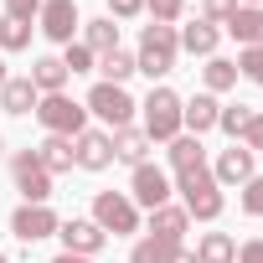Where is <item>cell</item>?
I'll return each instance as SVG.
<instances>
[{
	"label": "cell",
	"mask_w": 263,
	"mask_h": 263,
	"mask_svg": "<svg viewBox=\"0 0 263 263\" xmlns=\"http://www.w3.org/2000/svg\"><path fill=\"white\" fill-rule=\"evenodd\" d=\"M21 47H31V21L0 16V52H21Z\"/></svg>",
	"instance_id": "cell-29"
},
{
	"label": "cell",
	"mask_w": 263,
	"mask_h": 263,
	"mask_svg": "<svg viewBox=\"0 0 263 263\" xmlns=\"http://www.w3.org/2000/svg\"><path fill=\"white\" fill-rule=\"evenodd\" d=\"M62 67H67V78H72V72H93V67H98V57H93L83 42H67V52H62Z\"/></svg>",
	"instance_id": "cell-30"
},
{
	"label": "cell",
	"mask_w": 263,
	"mask_h": 263,
	"mask_svg": "<svg viewBox=\"0 0 263 263\" xmlns=\"http://www.w3.org/2000/svg\"><path fill=\"white\" fill-rule=\"evenodd\" d=\"M237 78H248V83L263 88V47H242V57H237Z\"/></svg>",
	"instance_id": "cell-31"
},
{
	"label": "cell",
	"mask_w": 263,
	"mask_h": 263,
	"mask_svg": "<svg viewBox=\"0 0 263 263\" xmlns=\"http://www.w3.org/2000/svg\"><path fill=\"white\" fill-rule=\"evenodd\" d=\"M186 232H191V217H186V206L165 201V206H155V212H150V237H165V242H181Z\"/></svg>",
	"instance_id": "cell-15"
},
{
	"label": "cell",
	"mask_w": 263,
	"mask_h": 263,
	"mask_svg": "<svg viewBox=\"0 0 263 263\" xmlns=\"http://www.w3.org/2000/svg\"><path fill=\"white\" fill-rule=\"evenodd\" d=\"M0 263H11V258H6V253H0Z\"/></svg>",
	"instance_id": "cell-43"
},
{
	"label": "cell",
	"mask_w": 263,
	"mask_h": 263,
	"mask_svg": "<svg viewBox=\"0 0 263 263\" xmlns=\"http://www.w3.org/2000/svg\"><path fill=\"white\" fill-rule=\"evenodd\" d=\"M248 124H253V108H248V103H227V108H217V129H222V135H232V145L248 135Z\"/></svg>",
	"instance_id": "cell-28"
},
{
	"label": "cell",
	"mask_w": 263,
	"mask_h": 263,
	"mask_svg": "<svg viewBox=\"0 0 263 263\" xmlns=\"http://www.w3.org/2000/svg\"><path fill=\"white\" fill-rule=\"evenodd\" d=\"M212 176H217V186H248V181L258 176V171H253V150H248V145H227V150L217 155Z\"/></svg>",
	"instance_id": "cell-12"
},
{
	"label": "cell",
	"mask_w": 263,
	"mask_h": 263,
	"mask_svg": "<svg viewBox=\"0 0 263 263\" xmlns=\"http://www.w3.org/2000/svg\"><path fill=\"white\" fill-rule=\"evenodd\" d=\"M150 135H145V129H135V124H129V129H114V160H124L129 171H135V165H145L150 160Z\"/></svg>",
	"instance_id": "cell-13"
},
{
	"label": "cell",
	"mask_w": 263,
	"mask_h": 263,
	"mask_svg": "<svg viewBox=\"0 0 263 263\" xmlns=\"http://www.w3.org/2000/svg\"><path fill=\"white\" fill-rule=\"evenodd\" d=\"M145 11H150L160 26H176V21H181V11H186V0H145Z\"/></svg>",
	"instance_id": "cell-32"
},
{
	"label": "cell",
	"mask_w": 263,
	"mask_h": 263,
	"mask_svg": "<svg viewBox=\"0 0 263 263\" xmlns=\"http://www.w3.org/2000/svg\"><path fill=\"white\" fill-rule=\"evenodd\" d=\"M42 36L47 42H72V31H83V16H78V6H72V0H42Z\"/></svg>",
	"instance_id": "cell-10"
},
{
	"label": "cell",
	"mask_w": 263,
	"mask_h": 263,
	"mask_svg": "<svg viewBox=\"0 0 263 263\" xmlns=\"http://www.w3.org/2000/svg\"><path fill=\"white\" fill-rule=\"evenodd\" d=\"M237 6H263V0H237Z\"/></svg>",
	"instance_id": "cell-41"
},
{
	"label": "cell",
	"mask_w": 263,
	"mask_h": 263,
	"mask_svg": "<svg viewBox=\"0 0 263 263\" xmlns=\"http://www.w3.org/2000/svg\"><path fill=\"white\" fill-rule=\"evenodd\" d=\"M31 88L47 98V93H62L67 88V67H62V57H36L31 62Z\"/></svg>",
	"instance_id": "cell-21"
},
{
	"label": "cell",
	"mask_w": 263,
	"mask_h": 263,
	"mask_svg": "<svg viewBox=\"0 0 263 263\" xmlns=\"http://www.w3.org/2000/svg\"><path fill=\"white\" fill-rule=\"evenodd\" d=\"M0 83H6V62H0Z\"/></svg>",
	"instance_id": "cell-42"
},
{
	"label": "cell",
	"mask_w": 263,
	"mask_h": 263,
	"mask_svg": "<svg viewBox=\"0 0 263 263\" xmlns=\"http://www.w3.org/2000/svg\"><path fill=\"white\" fill-rule=\"evenodd\" d=\"M201 83H206V93H212V98H217V93H227V88H237V62H227V57H206Z\"/></svg>",
	"instance_id": "cell-26"
},
{
	"label": "cell",
	"mask_w": 263,
	"mask_h": 263,
	"mask_svg": "<svg viewBox=\"0 0 263 263\" xmlns=\"http://www.w3.org/2000/svg\"><path fill=\"white\" fill-rule=\"evenodd\" d=\"M237 145H248V150H253V155H258V150H263V114H253V124H248V135H242V140H237Z\"/></svg>",
	"instance_id": "cell-37"
},
{
	"label": "cell",
	"mask_w": 263,
	"mask_h": 263,
	"mask_svg": "<svg viewBox=\"0 0 263 263\" xmlns=\"http://www.w3.org/2000/svg\"><path fill=\"white\" fill-rule=\"evenodd\" d=\"M217 42H222V26H212V21L181 26V52H191V57H217Z\"/></svg>",
	"instance_id": "cell-17"
},
{
	"label": "cell",
	"mask_w": 263,
	"mask_h": 263,
	"mask_svg": "<svg viewBox=\"0 0 263 263\" xmlns=\"http://www.w3.org/2000/svg\"><path fill=\"white\" fill-rule=\"evenodd\" d=\"M217 108H222V103H217L212 93H196V98H186V103H181V129H191V135L201 140L206 129H217Z\"/></svg>",
	"instance_id": "cell-14"
},
{
	"label": "cell",
	"mask_w": 263,
	"mask_h": 263,
	"mask_svg": "<svg viewBox=\"0 0 263 263\" xmlns=\"http://www.w3.org/2000/svg\"><path fill=\"white\" fill-rule=\"evenodd\" d=\"M0 150H6V140H0Z\"/></svg>",
	"instance_id": "cell-44"
},
{
	"label": "cell",
	"mask_w": 263,
	"mask_h": 263,
	"mask_svg": "<svg viewBox=\"0 0 263 263\" xmlns=\"http://www.w3.org/2000/svg\"><path fill=\"white\" fill-rule=\"evenodd\" d=\"M42 93L31 88V78H6L0 83V114H36Z\"/></svg>",
	"instance_id": "cell-16"
},
{
	"label": "cell",
	"mask_w": 263,
	"mask_h": 263,
	"mask_svg": "<svg viewBox=\"0 0 263 263\" xmlns=\"http://www.w3.org/2000/svg\"><path fill=\"white\" fill-rule=\"evenodd\" d=\"M181 242H165V237H140L135 248H129V263H171V253H176Z\"/></svg>",
	"instance_id": "cell-27"
},
{
	"label": "cell",
	"mask_w": 263,
	"mask_h": 263,
	"mask_svg": "<svg viewBox=\"0 0 263 263\" xmlns=\"http://www.w3.org/2000/svg\"><path fill=\"white\" fill-rule=\"evenodd\" d=\"M232 11H237V0H201V21H212V26H227Z\"/></svg>",
	"instance_id": "cell-33"
},
{
	"label": "cell",
	"mask_w": 263,
	"mask_h": 263,
	"mask_svg": "<svg viewBox=\"0 0 263 263\" xmlns=\"http://www.w3.org/2000/svg\"><path fill=\"white\" fill-rule=\"evenodd\" d=\"M93 222L114 237H129V232H140V206L129 201V191H98L93 196Z\"/></svg>",
	"instance_id": "cell-5"
},
{
	"label": "cell",
	"mask_w": 263,
	"mask_h": 263,
	"mask_svg": "<svg viewBox=\"0 0 263 263\" xmlns=\"http://www.w3.org/2000/svg\"><path fill=\"white\" fill-rule=\"evenodd\" d=\"M171 196H176V186H171V176H165L160 165H150V160L135 165V181H129V201H135V206H150V212H155V206H165Z\"/></svg>",
	"instance_id": "cell-7"
},
{
	"label": "cell",
	"mask_w": 263,
	"mask_h": 263,
	"mask_svg": "<svg viewBox=\"0 0 263 263\" xmlns=\"http://www.w3.org/2000/svg\"><path fill=\"white\" fill-rule=\"evenodd\" d=\"M196 263H237V242H232V232H201V242H196Z\"/></svg>",
	"instance_id": "cell-23"
},
{
	"label": "cell",
	"mask_w": 263,
	"mask_h": 263,
	"mask_svg": "<svg viewBox=\"0 0 263 263\" xmlns=\"http://www.w3.org/2000/svg\"><path fill=\"white\" fill-rule=\"evenodd\" d=\"M11 176H16L21 201H31V206H47V201H52V176H47V165L36 160V150H31V145H26V150H16Z\"/></svg>",
	"instance_id": "cell-6"
},
{
	"label": "cell",
	"mask_w": 263,
	"mask_h": 263,
	"mask_svg": "<svg viewBox=\"0 0 263 263\" xmlns=\"http://www.w3.org/2000/svg\"><path fill=\"white\" fill-rule=\"evenodd\" d=\"M6 16L11 21H36L42 16V0H6Z\"/></svg>",
	"instance_id": "cell-35"
},
{
	"label": "cell",
	"mask_w": 263,
	"mask_h": 263,
	"mask_svg": "<svg viewBox=\"0 0 263 263\" xmlns=\"http://www.w3.org/2000/svg\"><path fill=\"white\" fill-rule=\"evenodd\" d=\"M145 11V0H108V21H135Z\"/></svg>",
	"instance_id": "cell-36"
},
{
	"label": "cell",
	"mask_w": 263,
	"mask_h": 263,
	"mask_svg": "<svg viewBox=\"0 0 263 263\" xmlns=\"http://www.w3.org/2000/svg\"><path fill=\"white\" fill-rule=\"evenodd\" d=\"M237 263H263V237L242 242V248H237Z\"/></svg>",
	"instance_id": "cell-38"
},
{
	"label": "cell",
	"mask_w": 263,
	"mask_h": 263,
	"mask_svg": "<svg viewBox=\"0 0 263 263\" xmlns=\"http://www.w3.org/2000/svg\"><path fill=\"white\" fill-rule=\"evenodd\" d=\"M181 93L176 88H150V98L140 103V114H145V135H150V145H171L176 135H186V129H181Z\"/></svg>",
	"instance_id": "cell-2"
},
{
	"label": "cell",
	"mask_w": 263,
	"mask_h": 263,
	"mask_svg": "<svg viewBox=\"0 0 263 263\" xmlns=\"http://www.w3.org/2000/svg\"><path fill=\"white\" fill-rule=\"evenodd\" d=\"M72 160L83 165V171H108L114 165V135H108V129H83V135L72 140Z\"/></svg>",
	"instance_id": "cell-11"
},
{
	"label": "cell",
	"mask_w": 263,
	"mask_h": 263,
	"mask_svg": "<svg viewBox=\"0 0 263 263\" xmlns=\"http://www.w3.org/2000/svg\"><path fill=\"white\" fill-rule=\"evenodd\" d=\"M36 160L47 165V176H62V171L78 165V160H72V140H62V135H47V140L36 145Z\"/></svg>",
	"instance_id": "cell-22"
},
{
	"label": "cell",
	"mask_w": 263,
	"mask_h": 263,
	"mask_svg": "<svg viewBox=\"0 0 263 263\" xmlns=\"http://www.w3.org/2000/svg\"><path fill=\"white\" fill-rule=\"evenodd\" d=\"M181 206H186V217H191V222H217L227 201H222V186H206V191H186V196H181Z\"/></svg>",
	"instance_id": "cell-20"
},
{
	"label": "cell",
	"mask_w": 263,
	"mask_h": 263,
	"mask_svg": "<svg viewBox=\"0 0 263 263\" xmlns=\"http://www.w3.org/2000/svg\"><path fill=\"white\" fill-rule=\"evenodd\" d=\"M36 119H42L47 135H62V140H78L83 129H88V108L72 103L67 93H47V98L36 103Z\"/></svg>",
	"instance_id": "cell-4"
},
{
	"label": "cell",
	"mask_w": 263,
	"mask_h": 263,
	"mask_svg": "<svg viewBox=\"0 0 263 263\" xmlns=\"http://www.w3.org/2000/svg\"><path fill=\"white\" fill-rule=\"evenodd\" d=\"M57 237H62V253H78V258H93V253H103V242H108V232H103L93 217H67V222L57 227Z\"/></svg>",
	"instance_id": "cell-9"
},
{
	"label": "cell",
	"mask_w": 263,
	"mask_h": 263,
	"mask_svg": "<svg viewBox=\"0 0 263 263\" xmlns=\"http://www.w3.org/2000/svg\"><path fill=\"white\" fill-rule=\"evenodd\" d=\"M98 72H103L98 83H119V88H124V83L135 78L140 67H135V52H124V47H114V52H103V57H98Z\"/></svg>",
	"instance_id": "cell-24"
},
{
	"label": "cell",
	"mask_w": 263,
	"mask_h": 263,
	"mask_svg": "<svg viewBox=\"0 0 263 263\" xmlns=\"http://www.w3.org/2000/svg\"><path fill=\"white\" fill-rule=\"evenodd\" d=\"M222 31H232L242 47H263V6H237Z\"/></svg>",
	"instance_id": "cell-18"
},
{
	"label": "cell",
	"mask_w": 263,
	"mask_h": 263,
	"mask_svg": "<svg viewBox=\"0 0 263 263\" xmlns=\"http://www.w3.org/2000/svg\"><path fill=\"white\" fill-rule=\"evenodd\" d=\"M83 108L88 114H98L108 129H129L135 124V98H129V88H119V83H93L88 88V98H83Z\"/></svg>",
	"instance_id": "cell-3"
},
{
	"label": "cell",
	"mask_w": 263,
	"mask_h": 263,
	"mask_svg": "<svg viewBox=\"0 0 263 263\" xmlns=\"http://www.w3.org/2000/svg\"><path fill=\"white\" fill-rule=\"evenodd\" d=\"M57 227H62V217H57L52 206H31V201H21V206L11 212V232H16L21 242H42V237H57Z\"/></svg>",
	"instance_id": "cell-8"
},
{
	"label": "cell",
	"mask_w": 263,
	"mask_h": 263,
	"mask_svg": "<svg viewBox=\"0 0 263 263\" xmlns=\"http://www.w3.org/2000/svg\"><path fill=\"white\" fill-rule=\"evenodd\" d=\"M52 263H93V258H78V253H57Z\"/></svg>",
	"instance_id": "cell-40"
},
{
	"label": "cell",
	"mask_w": 263,
	"mask_h": 263,
	"mask_svg": "<svg viewBox=\"0 0 263 263\" xmlns=\"http://www.w3.org/2000/svg\"><path fill=\"white\" fill-rule=\"evenodd\" d=\"M165 155H171V171H176V176H186V171L206 165V150H201V140H196V135H176V140L165 145Z\"/></svg>",
	"instance_id": "cell-19"
},
{
	"label": "cell",
	"mask_w": 263,
	"mask_h": 263,
	"mask_svg": "<svg viewBox=\"0 0 263 263\" xmlns=\"http://www.w3.org/2000/svg\"><path fill=\"white\" fill-rule=\"evenodd\" d=\"M176 57H181V31L176 26H160V21H150L145 31H140V52H135V67L155 83V78H165L171 67H176Z\"/></svg>",
	"instance_id": "cell-1"
},
{
	"label": "cell",
	"mask_w": 263,
	"mask_h": 263,
	"mask_svg": "<svg viewBox=\"0 0 263 263\" xmlns=\"http://www.w3.org/2000/svg\"><path fill=\"white\" fill-rule=\"evenodd\" d=\"M242 212H248V217H263V176H253V181L242 186Z\"/></svg>",
	"instance_id": "cell-34"
},
{
	"label": "cell",
	"mask_w": 263,
	"mask_h": 263,
	"mask_svg": "<svg viewBox=\"0 0 263 263\" xmlns=\"http://www.w3.org/2000/svg\"><path fill=\"white\" fill-rule=\"evenodd\" d=\"M83 47H88L93 57L114 52V47H119V26H114L108 16H98V21H83Z\"/></svg>",
	"instance_id": "cell-25"
},
{
	"label": "cell",
	"mask_w": 263,
	"mask_h": 263,
	"mask_svg": "<svg viewBox=\"0 0 263 263\" xmlns=\"http://www.w3.org/2000/svg\"><path fill=\"white\" fill-rule=\"evenodd\" d=\"M171 263H196V253H191V248H176V253H171Z\"/></svg>",
	"instance_id": "cell-39"
}]
</instances>
